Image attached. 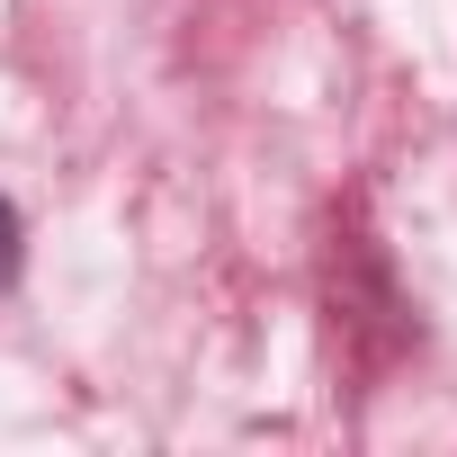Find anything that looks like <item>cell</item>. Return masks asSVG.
<instances>
[{
    "label": "cell",
    "mask_w": 457,
    "mask_h": 457,
    "mask_svg": "<svg viewBox=\"0 0 457 457\" xmlns=\"http://www.w3.org/2000/svg\"><path fill=\"white\" fill-rule=\"evenodd\" d=\"M19 270V215H10V197H0V278Z\"/></svg>",
    "instance_id": "1"
}]
</instances>
